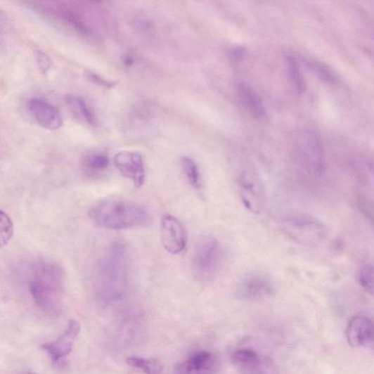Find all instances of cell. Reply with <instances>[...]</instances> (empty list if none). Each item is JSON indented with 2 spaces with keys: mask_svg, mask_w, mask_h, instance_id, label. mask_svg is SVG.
<instances>
[{
  "mask_svg": "<svg viewBox=\"0 0 374 374\" xmlns=\"http://www.w3.org/2000/svg\"><path fill=\"white\" fill-rule=\"evenodd\" d=\"M275 291L271 279L264 274H252L237 285L235 295L241 300L256 301L271 296Z\"/></svg>",
  "mask_w": 374,
  "mask_h": 374,
  "instance_id": "obj_8",
  "label": "cell"
},
{
  "mask_svg": "<svg viewBox=\"0 0 374 374\" xmlns=\"http://www.w3.org/2000/svg\"><path fill=\"white\" fill-rule=\"evenodd\" d=\"M181 164L183 172L190 184L195 189L200 190L202 187V181L199 167L196 162L190 157H183L181 160Z\"/></svg>",
  "mask_w": 374,
  "mask_h": 374,
  "instance_id": "obj_18",
  "label": "cell"
},
{
  "mask_svg": "<svg viewBox=\"0 0 374 374\" xmlns=\"http://www.w3.org/2000/svg\"><path fill=\"white\" fill-rule=\"evenodd\" d=\"M89 216L98 226L114 231L139 228L150 221V217L140 205L124 200L98 202L90 209Z\"/></svg>",
  "mask_w": 374,
  "mask_h": 374,
  "instance_id": "obj_3",
  "label": "cell"
},
{
  "mask_svg": "<svg viewBox=\"0 0 374 374\" xmlns=\"http://www.w3.org/2000/svg\"><path fill=\"white\" fill-rule=\"evenodd\" d=\"M217 368L214 355L207 351H200L178 364L175 374H214Z\"/></svg>",
  "mask_w": 374,
  "mask_h": 374,
  "instance_id": "obj_13",
  "label": "cell"
},
{
  "mask_svg": "<svg viewBox=\"0 0 374 374\" xmlns=\"http://www.w3.org/2000/svg\"><path fill=\"white\" fill-rule=\"evenodd\" d=\"M67 103L75 117L90 126L96 124L95 112L85 100L78 96H70Z\"/></svg>",
  "mask_w": 374,
  "mask_h": 374,
  "instance_id": "obj_17",
  "label": "cell"
},
{
  "mask_svg": "<svg viewBox=\"0 0 374 374\" xmlns=\"http://www.w3.org/2000/svg\"><path fill=\"white\" fill-rule=\"evenodd\" d=\"M53 11L60 20L79 34L84 36L92 34V30L85 22L84 18L72 7L66 5H58Z\"/></svg>",
  "mask_w": 374,
  "mask_h": 374,
  "instance_id": "obj_16",
  "label": "cell"
},
{
  "mask_svg": "<svg viewBox=\"0 0 374 374\" xmlns=\"http://www.w3.org/2000/svg\"><path fill=\"white\" fill-rule=\"evenodd\" d=\"M25 374H35V373H31V372H28V373H25Z\"/></svg>",
  "mask_w": 374,
  "mask_h": 374,
  "instance_id": "obj_27",
  "label": "cell"
},
{
  "mask_svg": "<svg viewBox=\"0 0 374 374\" xmlns=\"http://www.w3.org/2000/svg\"><path fill=\"white\" fill-rule=\"evenodd\" d=\"M232 359L237 365L243 367H254L259 363V354L250 349H239L232 355Z\"/></svg>",
  "mask_w": 374,
  "mask_h": 374,
  "instance_id": "obj_20",
  "label": "cell"
},
{
  "mask_svg": "<svg viewBox=\"0 0 374 374\" xmlns=\"http://www.w3.org/2000/svg\"><path fill=\"white\" fill-rule=\"evenodd\" d=\"M86 77L89 80L92 82L93 83L97 84L98 85L104 86L105 88H111L115 85V83H114L113 82L107 80L103 77L99 76V75H97L94 72H87Z\"/></svg>",
  "mask_w": 374,
  "mask_h": 374,
  "instance_id": "obj_25",
  "label": "cell"
},
{
  "mask_svg": "<svg viewBox=\"0 0 374 374\" xmlns=\"http://www.w3.org/2000/svg\"><path fill=\"white\" fill-rule=\"evenodd\" d=\"M287 65L289 76L295 89L298 93H303L305 89V83L297 60L289 56L287 58Z\"/></svg>",
  "mask_w": 374,
  "mask_h": 374,
  "instance_id": "obj_21",
  "label": "cell"
},
{
  "mask_svg": "<svg viewBox=\"0 0 374 374\" xmlns=\"http://www.w3.org/2000/svg\"><path fill=\"white\" fill-rule=\"evenodd\" d=\"M0 229H1V245L6 246L13 236V224L10 216L4 210L0 212Z\"/></svg>",
  "mask_w": 374,
  "mask_h": 374,
  "instance_id": "obj_22",
  "label": "cell"
},
{
  "mask_svg": "<svg viewBox=\"0 0 374 374\" xmlns=\"http://www.w3.org/2000/svg\"><path fill=\"white\" fill-rule=\"evenodd\" d=\"M238 193L243 204L253 214H259L264 210L266 194L264 183L252 172L243 171L237 179Z\"/></svg>",
  "mask_w": 374,
  "mask_h": 374,
  "instance_id": "obj_6",
  "label": "cell"
},
{
  "mask_svg": "<svg viewBox=\"0 0 374 374\" xmlns=\"http://www.w3.org/2000/svg\"><path fill=\"white\" fill-rule=\"evenodd\" d=\"M115 165L122 176L132 181L136 188H141L146 181V169L139 153L120 152L115 157Z\"/></svg>",
  "mask_w": 374,
  "mask_h": 374,
  "instance_id": "obj_9",
  "label": "cell"
},
{
  "mask_svg": "<svg viewBox=\"0 0 374 374\" xmlns=\"http://www.w3.org/2000/svg\"><path fill=\"white\" fill-rule=\"evenodd\" d=\"M80 330L81 327L77 321H70L66 330L57 340L44 344L41 348L49 354L53 362L60 361L72 352L74 342L77 340Z\"/></svg>",
  "mask_w": 374,
  "mask_h": 374,
  "instance_id": "obj_12",
  "label": "cell"
},
{
  "mask_svg": "<svg viewBox=\"0 0 374 374\" xmlns=\"http://www.w3.org/2000/svg\"><path fill=\"white\" fill-rule=\"evenodd\" d=\"M27 107L35 122L42 127L57 130L63 126L60 110L49 102L41 98H32L29 101Z\"/></svg>",
  "mask_w": 374,
  "mask_h": 374,
  "instance_id": "obj_11",
  "label": "cell"
},
{
  "mask_svg": "<svg viewBox=\"0 0 374 374\" xmlns=\"http://www.w3.org/2000/svg\"><path fill=\"white\" fill-rule=\"evenodd\" d=\"M35 60L41 71L46 72L51 67V60L48 55L41 50L36 49L34 51Z\"/></svg>",
  "mask_w": 374,
  "mask_h": 374,
  "instance_id": "obj_24",
  "label": "cell"
},
{
  "mask_svg": "<svg viewBox=\"0 0 374 374\" xmlns=\"http://www.w3.org/2000/svg\"><path fill=\"white\" fill-rule=\"evenodd\" d=\"M127 363L133 368L143 370L146 374H162V366L156 360H146L142 358L130 357Z\"/></svg>",
  "mask_w": 374,
  "mask_h": 374,
  "instance_id": "obj_19",
  "label": "cell"
},
{
  "mask_svg": "<svg viewBox=\"0 0 374 374\" xmlns=\"http://www.w3.org/2000/svg\"><path fill=\"white\" fill-rule=\"evenodd\" d=\"M28 288L34 304L49 316H58L63 308L64 272L53 261L39 259L30 267Z\"/></svg>",
  "mask_w": 374,
  "mask_h": 374,
  "instance_id": "obj_1",
  "label": "cell"
},
{
  "mask_svg": "<svg viewBox=\"0 0 374 374\" xmlns=\"http://www.w3.org/2000/svg\"><path fill=\"white\" fill-rule=\"evenodd\" d=\"M359 283L368 293L374 297V267L366 266L361 269Z\"/></svg>",
  "mask_w": 374,
  "mask_h": 374,
  "instance_id": "obj_23",
  "label": "cell"
},
{
  "mask_svg": "<svg viewBox=\"0 0 374 374\" xmlns=\"http://www.w3.org/2000/svg\"><path fill=\"white\" fill-rule=\"evenodd\" d=\"M134 63V58L129 55H126L124 58V64L126 66L132 65Z\"/></svg>",
  "mask_w": 374,
  "mask_h": 374,
  "instance_id": "obj_26",
  "label": "cell"
},
{
  "mask_svg": "<svg viewBox=\"0 0 374 374\" xmlns=\"http://www.w3.org/2000/svg\"><path fill=\"white\" fill-rule=\"evenodd\" d=\"M280 226L290 238L305 246L321 244L328 234L327 228L321 221L304 214L287 217Z\"/></svg>",
  "mask_w": 374,
  "mask_h": 374,
  "instance_id": "obj_4",
  "label": "cell"
},
{
  "mask_svg": "<svg viewBox=\"0 0 374 374\" xmlns=\"http://www.w3.org/2000/svg\"><path fill=\"white\" fill-rule=\"evenodd\" d=\"M92 285L103 302H115L126 290L127 264L124 246L120 242L110 246L94 269Z\"/></svg>",
  "mask_w": 374,
  "mask_h": 374,
  "instance_id": "obj_2",
  "label": "cell"
},
{
  "mask_svg": "<svg viewBox=\"0 0 374 374\" xmlns=\"http://www.w3.org/2000/svg\"><path fill=\"white\" fill-rule=\"evenodd\" d=\"M346 337L352 347H361L374 342V321L370 317L359 314L349 321Z\"/></svg>",
  "mask_w": 374,
  "mask_h": 374,
  "instance_id": "obj_10",
  "label": "cell"
},
{
  "mask_svg": "<svg viewBox=\"0 0 374 374\" xmlns=\"http://www.w3.org/2000/svg\"><path fill=\"white\" fill-rule=\"evenodd\" d=\"M222 254L219 242L215 238L205 236L198 241L193 259V273L198 282H209L216 276Z\"/></svg>",
  "mask_w": 374,
  "mask_h": 374,
  "instance_id": "obj_5",
  "label": "cell"
},
{
  "mask_svg": "<svg viewBox=\"0 0 374 374\" xmlns=\"http://www.w3.org/2000/svg\"><path fill=\"white\" fill-rule=\"evenodd\" d=\"M161 240L165 250L172 254L184 251L187 236L182 223L171 214H165L161 219Z\"/></svg>",
  "mask_w": 374,
  "mask_h": 374,
  "instance_id": "obj_7",
  "label": "cell"
},
{
  "mask_svg": "<svg viewBox=\"0 0 374 374\" xmlns=\"http://www.w3.org/2000/svg\"><path fill=\"white\" fill-rule=\"evenodd\" d=\"M110 165L107 153L93 151L83 156L81 161L82 172L89 177L96 178L103 174Z\"/></svg>",
  "mask_w": 374,
  "mask_h": 374,
  "instance_id": "obj_14",
  "label": "cell"
},
{
  "mask_svg": "<svg viewBox=\"0 0 374 374\" xmlns=\"http://www.w3.org/2000/svg\"><path fill=\"white\" fill-rule=\"evenodd\" d=\"M237 91L241 103L249 113L257 120L264 119L266 110L254 91L245 84H239L237 86Z\"/></svg>",
  "mask_w": 374,
  "mask_h": 374,
  "instance_id": "obj_15",
  "label": "cell"
}]
</instances>
